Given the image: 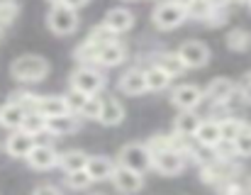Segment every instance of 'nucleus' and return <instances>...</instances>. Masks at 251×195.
<instances>
[{
	"label": "nucleus",
	"mask_w": 251,
	"mask_h": 195,
	"mask_svg": "<svg viewBox=\"0 0 251 195\" xmlns=\"http://www.w3.org/2000/svg\"><path fill=\"white\" fill-rule=\"evenodd\" d=\"M239 96H242V100L251 102V78H244V83L239 86Z\"/></svg>",
	"instance_id": "f704fd0d"
},
{
	"label": "nucleus",
	"mask_w": 251,
	"mask_h": 195,
	"mask_svg": "<svg viewBox=\"0 0 251 195\" xmlns=\"http://www.w3.org/2000/svg\"><path fill=\"white\" fill-rule=\"evenodd\" d=\"M34 110L44 117H56V115H64V112H71L69 105H66V98H37V105Z\"/></svg>",
	"instance_id": "4468645a"
},
{
	"label": "nucleus",
	"mask_w": 251,
	"mask_h": 195,
	"mask_svg": "<svg viewBox=\"0 0 251 195\" xmlns=\"http://www.w3.org/2000/svg\"><path fill=\"white\" fill-rule=\"evenodd\" d=\"M120 88H122L125 93H129V96H142L144 91H149L147 73H142V71H129V73H125L122 81H120Z\"/></svg>",
	"instance_id": "2eb2a0df"
},
{
	"label": "nucleus",
	"mask_w": 251,
	"mask_h": 195,
	"mask_svg": "<svg viewBox=\"0 0 251 195\" xmlns=\"http://www.w3.org/2000/svg\"><path fill=\"white\" fill-rule=\"evenodd\" d=\"M25 117H27V110H25L20 102H7V105L0 107V124H2V127L17 129V127H22Z\"/></svg>",
	"instance_id": "9b49d317"
},
{
	"label": "nucleus",
	"mask_w": 251,
	"mask_h": 195,
	"mask_svg": "<svg viewBox=\"0 0 251 195\" xmlns=\"http://www.w3.org/2000/svg\"><path fill=\"white\" fill-rule=\"evenodd\" d=\"M5 149H7L10 156L25 159V156H29V151L34 149V134H29V132L22 129V132H17V134H12V137L7 139Z\"/></svg>",
	"instance_id": "1a4fd4ad"
},
{
	"label": "nucleus",
	"mask_w": 251,
	"mask_h": 195,
	"mask_svg": "<svg viewBox=\"0 0 251 195\" xmlns=\"http://www.w3.org/2000/svg\"><path fill=\"white\" fill-rule=\"evenodd\" d=\"M22 129L37 137L39 132L47 129V117L39 115V112H27V117H25V122H22Z\"/></svg>",
	"instance_id": "bb28decb"
},
{
	"label": "nucleus",
	"mask_w": 251,
	"mask_h": 195,
	"mask_svg": "<svg viewBox=\"0 0 251 195\" xmlns=\"http://www.w3.org/2000/svg\"><path fill=\"white\" fill-rule=\"evenodd\" d=\"M239 2H249V5H251V0H239Z\"/></svg>",
	"instance_id": "58836bf2"
},
{
	"label": "nucleus",
	"mask_w": 251,
	"mask_h": 195,
	"mask_svg": "<svg viewBox=\"0 0 251 195\" xmlns=\"http://www.w3.org/2000/svg\"><path fill=\"white\" fill-rule=\"evenodd\" d=\"M85 164H88V156L83 151H69L59 159V166L64 171H78V169H85Z\"/></svg>",
	"instance_id": "a878e982"
},
{
	"label": "nucleus",
	"mask_w": 251,
	"mask_h": 195,
	"mask_svg": "<svg viewBox=\"0 0 251 195\" xmlns=\"http://www.w3.org/2000/svg\"><path fill=\"white\" fill-rule=\"evenodd\" d=\"M34 193H59V188H54V186H37Z\"/></svg>",
	"instance_id": "e433bc0d"
},
{
	"label": "nucleus",
	"mask_w": 251,
	"mask_h": 195,
	"mask_svg": "<svg viewBox=\"0 0 251 195\" xmlns=\"http://www.w3.org/2000/svg\"><path fill=\"white\" fill-rule=\"evenodd\" d=\"M112 181H115V188L122 191V193H137V191H142V186H144L142 173L134 171V169H129V166H125V164H122L120 169H115Z\"/></svg>",
	"instance_id": "423d86ee"
},
{
	"label": "nucleus",
	"mask_w": 251,
	"mask_h": 195,
	"mask_svg": "<svg viewBox=\"0 0 251 195\" xmlns=\"http://www.w3.org/2000/svg\"><path fill=\"white\" fill-rule=\"evenodd\" d=\"M102 86H105V78L98 71H93V69H78L74 73V88L83 91L88 96H95Z\"/></svg>",
	"instance_id": "6e6552de"
},
{
	"label": "nucleus",
	"mask_w": 251,
	"mask_h": 195,
	"mask_svg": "<svg viewBox=\"0 0 251 195\" xmlns=\"http://www.w3.org/2000/svg\"><path fill=\"white\" fill-rule=\"evenodd\" d=\"M198 127H200V117L193 115V112H183V115H178V120H176V132H178L180 137H195Z\"/></svg>",
	"instance_id": "4be33fe9"
},
{
	"label": "nucleus",
	"mask_w": 251,
	"mask_h": 195,
	"mask_svg": "<svg viewBox=\"0 0 251 195\" xmlns=\"http://www.w3.org/2000/svg\"><path fill=\"white\" fill-rule=\"evenodd\" d=\"M200 100H202V93L195 86H180L173 91V105L180 110H193L195 105H200Z\"/></svg>",
	"instance_id": "f8f14e48"
},
{
	"label": "nucleus",
	"mask_w": 251,
	"mask_h": 195,
	"mask_svg": "<svg viewBox=\"0 0 251 195\" xmlns=\"http://www.w3.org/2000/svg\"><path fill=\"white\" fill-rule=\"evenodd\" d=\"M244 127H247V122H239V120H234V117H229V120H222V139H229V142H234Z\"/></svg>",
	"instance_id": "7c9ffc66"
},
{
	"label": "nucleus",
	"mask_w": 251,
	"mask_h": 195,
	"mask_svg": "<svg viewBox=\"0 0 251 195\" xmlns=\"http://www.w3.org/2000/svg\"><path fill=\"white\" fill-rule=\"evenodd\" d=\"M132 22H134V17H132V12L129 10H122V7H115V10H110L107 12V17H105V27H110L112 32H127L129 27H132Z\"/></svg>",
	"instance_id": "f3484780"
},
{
	"label": "nucleus",
	"mask_w": 251,
	"mask_h": 195,
	"mask_svg": "<svg viewBox=\"0 0 251 195\" xmlns=\"http://www.w3.org/2000/svg\"><path fill=\"white\" fill-rule=\"evenodd\" d=\"M185 17H188V7L180 5V2H176V0L161 2V5H156V10H154V22H156V27H161V29L178 27Z\"/></svg>",
	"instance_id": "f03ea898"
},
{
	"label": "nucleus",
	"mask_w": 251,
	"mask_h": 195,
	"mask_svg": "<svg viewBox=\"0 0 251 195\" xmlns=\"http://www.w3.org/2000/svg\"><path fill=\"white\" fill-rule=\"evenodd\" d=\"M171 73H166L161 66H151L147 71V83H149V91H164L168 83H171Z\"/></svg>",
	"instance_id": "5701e85b"
},
{
	"label": "nucleus",
	"mask_w": 251,
	"mask_h": 195,
	"mask_svg": "<svg viewBox=\"0 0 251 195\" xmlns=\"http://www.w3.org/2000/svg\"><path fill=\"white\" fill-rule=\"evenodd\" d=\"M178 54H180V59L185 61L188 69H200V66H205L207 59H210L207 47L200 44V42H185V44L178 49Z\"/></svg>",
	"instance_id": "0eeeda50"
},
{
	"label": "nucleus",
	"mask_w": 251,
	"mask_h": 195,
	"mask_svg": "<svg viewBox=\"0 0 251 195\" xmlns=\"http://www.w3.org/2000/svg\"><path fill=\"white\" fill-rule=\"evenodd\" d=\"M176 2H180V5H185V7H188V5H190L193 0H176Z\"/></svg>",
	"instance_id": "4c0bfd02"
},
{
	"label": "nucleus",
	"mask_w": 251,
	"mask_h": 195,
	"mask_svg": "<svg viewBox=\"0 0 251 195\" xmlns=\"http://www.w3.org/2000/svg\"><path fill=\"white\" fill-rule=\"evenodd\" d=\"M10 71L17 81H42L49 73V64L37 54H27V56H20Z\"/></svg>",
	"instance_id": "f257e3e1"
},
{
	"label": "nucleus",
	"mask_w": 251,
	"mask_h": 195,
	"mask_svg": "<svg viewBox=\"0 0 251 195\" xmlns=\"http://www.w3.org/2000/svg\"><path fill=\"white\" fill-rule=\"evenodd\" d=\"M27 161H29L32 169H42L44 171V169H51L54 164H59V156H56V151L51 146H34L29 151Z\"/></svg>",
	"instance_id": "ddd939ff"
},
{
	"label": "nucleus",
	"mask_w": 251,
	"mask_h": 195,
	"mask_svg": "<svg viewBox=\"0 0 251 195\" xmlns=\"http://www.w3.org/2000/svg\"><path fill=\"white\" fill-rule=\"evenodd\" d=\"M49 27L56 34H71L78 27V17H76V7H69L64 2H56L49 12Z\"/></svg>",
	"instance_id": "7ed1b4c3"
},
{
	"label": "nucleus",
	"mask_w": 251,
	"mask_h": 195,
	"mask_svg": "<svg viewBox=\"0 0 251 195\" xmlns=\"http://www.w3.org/2000/svg\"><path fill=\"white\" fill-rule=\"evenodd\" d=\"M234 83L232 81H227V78H217V81H212L210 86H207V98L210 100H215V102H227L229 98L234 96Z\"/></svg>",
	"instance_id": "6ab92c4d"
},
{
	"label": "nucleus",
	"mask_w": 251,
	"mask_h": 195,
	"mask_svg": "<svg viewBox=\"0 0 251 195\" xmlns=\"http://www.w3.org/2000/svg\"><path fill=\"white\" fill-rule=\"evenodd\" d=\"M159 66L166 71V73H171V76H180L188 66H185V61L180 59V54H164L161 59H159Z\"/></svg>",
	"instance_id": "393cba45"
},
{
	"label": "nucleus",
	"mask_w": 251,
	"mask_h": 195,
	"mask_svg": "<svg viewBox=\"0 0 251 195\" xmlns=\"http://www.w3.org/2000/svg\"><path fill=\"white\" fill-rule=\"evenodd\" d=\"M122 61H125V49H122L117 42L105 44V47L100 49V54H98V64H102V66H117V64H122Z\"/></svg>",
	"instance_id": "aec40b11"
},
{
	"label": "nucleus",
	"mask_w": 251,
	"mask_h": 195,
	"mask_svg": "<svg viewBox=\"0 0 251 195\" xmlns=\"http://www.w3.org/2000/svg\"><path fill=\"white\" fill-rule=\"evenodd\" d=\"M122 117H125L122 105H120L115 98H105V100H102V110H100V122L107 124V127H115V124L122 122Z\"/></svg>",
	"instance_id": "a211bd4d"
},
{
	"label": "nucleus",
	"mask_w": 251,
	"mask_h": 195,
	"mask_svg": "<svg viewBox=\"0 0 251 195\" xmlns=\"http://www.w3.org/2000/svg\"><path fill=\"white\" fill-rule=\"evenodd\" d=\"M74 115H76V112H64V115H56V117H47V129L54 132V134L76 132V129H78V120H76Z\"/></svg>",
	"instance_id": "dca6fc26"
},
{
	"label": "nucleus",
	"mask_w": 251,
	"mask_h": 195,
	"mask_svg": "<svg viewBox=\"0 0 251 195\" xmlns=\"http://www.w3.org/2000/svg\"><path fill=\"white\" fill-rule=\"evenodd\" d=\"M247 78H251V73H249V76H247Z\"/></svg>",
	"instance_id": "ea45409f"
},
{
	"label": "nucleus",
	"mask_w": 251,
	"mask_h": 195,
	"mask_svg": "<svg viewBox=\"0 0 251 195\" xmlns=\"http://www.w3.org/2000/svg\"><path fill=\"white\" fill-rule=\"evenodd\" d=\"M234 146H237V154L239 156H251V124H247L239 137L234 139Z\"/></svg>",
	"instance_id": "473e14b6"
},
{
	"label": "nucleus",
	"mask_w": 251,
	"mask_h": 195,
	"mask_svg": "<svg viewBox=\"0 0 251 195\" xmlns=\"http://www.w3.org/2000/svg\"><path fill=\"white\" fill-rule=\"evenodd\" d=\"M88 93H83V91H78V88H71L69 91V96H66V105H69V110L71 112H76V115H81L85 107V102H88Z\"/></svg>",
	"instance_id": "c756f323"
},
{
	"label": "nucleus",
	"mask_w": 251,
	"mask_h": 195,
	"mask_svg": "<svg viewBox=\"0 0 251 195\" xmlns=\"http://www.w3.org/2000/svg\"><path fill=\"white\" fill-rule=\"evenodd\" d=\"M120 161H122L125 166H129V169H134V171L144 173V171L154 164V154H151V149H149V146L129 144V146H125V149H122Z\"/></svg>",
	"instance_id": "20e7f679"
},
{
	"label": "nucleus",
	"mask_w": 251,
	"mask_h": 195,
	"mask_svg": "<svg viewBox=\"0 0 251 195\" xmlns=\"http://www.w3.org/2000/svg\"><path fill=\"white\" fill-rule=\"evenodd\" d=\"M100 110H102V98H93V96H90L81 115L90 117V120H100Z\"/></svg>",
	"instance_id": "72a5a7b5"
},
{
	"label": "nucleus",
	"mask_w": 251,
	"mask_h": 195,
	"mask_svg": "<svg viewBox=\"0 0 251 195\" xmlns=\"http://www.w3.org/2000/svg\"><path fill=\"white\" fill-rule=\"evenodd\" d=\"M154 166H156L164 176H176V173L183 171L185 159H183L180 149L168 146V149H164V151H156V154H154Z\"/></svg>",
	"instance_id": "39448f33"
},
{
	"label": "nucleus",
	"mask_w": 251,
	"mask_h": 195,
	"mask_svg": "<svg viewBox=\"0 0 251 195\" xmlns=\"http://www.w3.org/2000/svg\"><path fill=\"white\" fill-rule=\"evenodd\" d=\"M20 12L17 0H0V32L15 20V15Z\"/></svg>",
	"instance_id": "c85d7f7f"
},
{
	"label": "nucleus",
	"mask_w": 251,
	"mask_h": 195,
	"mask_svg": "<svg viewBox=\"0 0 251 195\" xmlns=\"http://www.w3.org/2000/svg\"><path fill=\"white\" fill-rule=\"evenodd\" d=\"M227 47L232 51H247L251 49V34L247 29H232L227 34Z\"/></svg>",
	"instance_id": "b1692460"
},
{
	"label": "nucleus",
	"mask_w": 251,
	"mask_h": 195,
	"mask_svg": "<svg viewBox=\"0 0 251 195\" xmlns=\"http://www.w3.org/2000/svg\"><path fill=\"white\" fill-rule=\"evenodd\" d=\"M93 176L88 173V169H78V171H69V186L76 188V191H83L90 186Z\"/></svg>",
	"instance_id": "2f4dec72"
},
{
	"label": "nucleus",
	"mask_w": 251,
	"mask_h": 195,
	"mask_svg": "<svg viewBox=\"0 0 251 195\" xmlns=\"http://www.w3.org/2000/svg\"><path fill=\"white\" fill-rule=\"evenodd\" d=\"M85 169L93 176V181H105V178H112V173H115V166L107 159H88Z\"/></svg>",
	"instance_id": "412c9836"
},
{
	"label": "nucleus",
	"mask_w": 251,
	"mask_h": 195,
	"mask_svg": "<svg viewBox=\"0 0 251 195\" xmlns=\"http://www.w3.org/2000/svg\"><path fill=\"white\" fill-rule=\"evenodd\" d=\"M51 2H54V5H56V2H64V5H69V7H83L88 0H51Z\"/></svg>",
	"instance_id": "c9c22d12"
},
{
	"label": "nucleus",
	"mask_w": 251,
	"mask_h": 195,
	"mask_svg": "<svg viewBox=\"0 0 251 195\" xmlns=\"http://www.w3.org/2000/svg\"><path fill=\"white\" fill-rule=\"evenodd\" d=\"M215 12V5L210 0H193L188 5V15L195 20H210V15Z\"/></svg>",
	"instance_id": "cd10ccee"
},
{
	"label": "nucleus",
	"mask_w": 251,
	"mask_h": 195,
	"mask_svg": "<svg viewBox=\"0 0 251 195\" xmlns=\"http://www.w3.org/2000/svg\"><path fill=\"white\" fill-rule=\"evenodd\" d=\"M195 139L202 144V146H217L222 142V122H215V120H205L200 122L198 132H195Z\"/></svg>",
	"instance_id": "9d476101"
}]
</instances>
